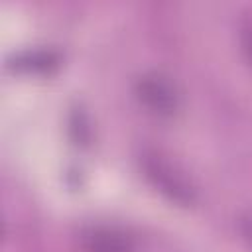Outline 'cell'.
Here are the masks:
<instances>
[{
  "label": "cell",
  "mask_w": 252,
  "mask_h": 252,
  "mask_svg": "<svg viewBox=\"0 0 252 252\" xmlns=\"http://www.w3.org/2000/svg\"><path fill=\"white\" fill-rule=\"evenodd\" d=\"M240 45H242V51H244L248 63L252 65V18L244 20L240 26Z\"/></svg>",
  "instance_id": "cell-4"
},
{
  "label": "cell",
  "mask_w": 252,
  "mask_h": 252,
  "mask_svg": "<svg viewBox=\"0 0 252 252\" xmlns=\"http://www.w3.org/2000/svg\"><path fill=\"white\" fill-rule=\"evenodd\" d=\"M136 91H138L142 104L156 114L169 116L179 106V93H177L175 85L159 73L144 75L138 81Z\"/></svg>",
  "instance_id": "cell-1"
},
{
  "label": "cell",
  "mask_w": 252,
  "mask_h": 252,
  "mask_svg": "<svg viewBox=\"0 0 252 252\" xmlns=\"http://www.w3.org/2000/svg\"><path fill=\"white\" fill-rule=\"evenodd\" d=\"M144 167L148 175L154 179V183L167 193L171 199L179 203H191L193 201V189L185 183L183 175H179L167 161L159 159V156H146Z\"/></svg>",
  "instance_id": "cell-2"
},
{
  "label": "cell",
  "mask_w": 252,
  "mask_h": 252,
  "mask_svg": "<svg viewBox=\"0 0 252 252\" xmlns=\"http://www.w3.org/2000/svg\"><path fill=\"white\" fill-rule=\"evenodd\" d=\"M81 246L85 252H134L132 240L118 228L91 226L81 234Z\"/></svg>",
  "instance_id": "cell-3"
},
{
  "label": "cell",
  "mask_w": 252,
  "mask_h": 252,
  "mask_svg": "<svg viewBox=\"0 0 252 252\" xmlns=\"http://www.w3.org/2000/svg\"><path fill=\"white\" fill-rule=\"evenodd\" d=\"M242 226H244V234H246V236L250 238V242H252V217H250V219H244Z\"/></svg>",
  "instance_id": "cell-5"
}]
</instances>
